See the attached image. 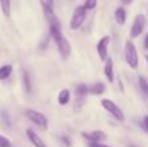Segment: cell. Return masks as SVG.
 I'll use <instances>...</instances> for the list:
<instances>
[{"mask_svg":"<svg viewBox=\"0 0 148 147\" xmlns=\"http://www.w3.org/2000/svg\"><path fill=\"white\" fill-rule=\"evenodd\" d=\"M121 3H122L123 5H130L131 3H133V0H121Z\"/></svg>","mask_w":148,"mask_h":147,"instance_id":"obj_23","label":"cell"},{"mask_svg":"<svg viewBox=\"0 0 148 147\" xmlns=\"http://www.w3.org/2000/svg\"><path fill=\"white\" fill-rule=\"evenodd\" d=\"M138 83H139V89H140L142 93L144 94V96L148 98V82H147V80L144 77H139Z\"/></svg>","mask_w":148,"mask_h":147,"instance_id":"obj_17","label":"cell"},{"mask_svg":"<svg viewBox=\"0 0 148 147\" xmlns=\"http://www.w3.org/2000/svg\"><path fill=\"white\" fill-rule=\"evenodd\" d=\"M110 44V36L109 35H105L103 38L99 39L96 44V51H97V55H99L100 60L105 61L108 59V47Z\"/></svg>","mask_w":148,"mask_h":147,"instance_id":"obj_7","label":"cell"},{"mask_svg":"<svg viewBox=\"0 0 148 147\" xmlns=\"http://www.w3.org/2000/svg\"><path fill=\"white\" fill-rule=\"evenodd\" d=\"M10 146H12L10 141L8 139L7 137H4V135L0 134V147H10Z\"/></svg>","mask_w":148,"mask_h":147,"instance_id":"obj_20","label":"cell"},{"mask_svg":"<svg viewBox=\"0 0 148 147\" xmlns=\"http://www.w3.org/2000/svg\"><path fill=\"white\" fill-rule=\"evenodd\" d=\"M125 60L127 63V65L133 69H136L139 65V57H138V51H136L135 44L131 41H126L125 43Z\"/></svg>","mask_w":148,"mask_h":147,"instance_id":"obj_1","label":"cell"},{"mask_svg":"<svg viewBox=\"0 0 148 147\" xmlns=\"http://www.w3.org/2000/svg\"><path fill=\"white\" fill-rule=\"evenodd\" d=\"M26 135H27L29 141H30L35 147H47V145L43 142V139H42V138L39 137L33 129H30V128L26 129Z\"/></svg>","mask_w":148,"mask_h":147,"instance_id":"obj_9","label":"cell"},{"mask_svg":"<svg viewBox=\"0 0 148 147\" xmlns=\"http://www.w3.org/2000/svg\"><path fill=\"white\" fill-rule=\"evenodd\" d=\"M81 135L84 139L88 141V143H101L107 139V135L101 130H94V132H82Z\"/></svg>","mask_w":148,"mask_h":147,"instance_id":"obj_8","label":"cell"},{"mask_svg":"<svg viewBox=\"0 0 148 147\" xmlns=\"http://www.w3.org/2000/svg\"><path fill=\"white\" fill-rule=\"evenodd\" d=\"M26 117L30 120L31 122H34L35 125H38L40 129H47L48 128V120L42 112L35 111V109H26Z\"/></svg>","mask_w":148,"mask_h":147,"instance_id":"obj_4","label":"cell"},{"mask_svg":"<svg viewBox=\"0 0 148 147\" xmlns=\"http://www.w3.org/2000/svg\"><path fill=\"white\" fill-rule=\"evenodd\" d=\"M0 8L5 17H10V0H0Z\"/></svg>","mask_w":148,"mask_h":147,"instance_id":"obj_16","label":"cell"},{"mask_svg":"<svg viewBox=\"0 0 148 147\" xmlns=\"http://www.w3.org/2000/svg\"><path fill=\"white\" fill-rule=\"evenodd\" d=\"M55 43H56L57 48H59L60 56H61L62 60H68L72 54V46H70V42L65 38L64 35L59 36L57 39H55Z\"/></svg>","mask_w":148,"mask_h":147,"instance_id":"obj_5","label":"cell"},{"mask_svg":"<svg viewBox=\"0 0 148 147\" xmlns=\"http://www.w3.org/2000/svg\"><path fill=\"white\" fill-rule=\"evenodd\" d=\"M114 18H116V22L118 23V25H125V22H126V10L123 9L122 7H120V8H117L116 9V12H114Z\"/></svg>","mask_w":148,"mask_h":147,"instance_id":"obj_12","label":"cell"},{"mask_svg":"<svg viewBox=\"0 0 148 147\" xmlns=\"http://www.w3.org/2000/svg\"><path fill=\"white\" fill-rule=\"evenodd\" d=\"M144 48L148 49V34L146 35V38H144Z\"/></svg>","mask_w":148,"mask_h":147,"instance_id":"obj_25","label":"cell"},{"mask_svg":"<svg viewBox=\"0 0 148 147\" xmlns=\"http://www.w3.org/2000/svg\"><path fill=\"white\" fill-rule=\"evenodd\" d=\"M86 14H87V10L83 8V5H78L74 9L72 20H70V29L72 30H78L83 25L84 20H86Z\"/></svg>","mask_w":148,"mask_h":147,"instance_id":"obj_3","label":"cell"},{"mask_svg":"<svg viewBox=\"0 0 148 147\" xmlns=\"http://www.w3.org/2000/svg\"><path fill=\"white\" fill-rule=\"evenodd\" d=\"M143 124H144V126H146V129H148V116H144Z\"/></svg>","mask_w":148,"mask_h":147,"instance_id":"obj_24","label":"cell"},{"mask_svg":"<svg viewBox=\"0 0 148 147\" xmlns=\"http://www.w3.org/2000/svg\"><path fill=\"white\" fill-rule=\"evenodd\" d=\"M100 104H101L103 108H104L105 111L109 112L116 120H118V121H121V122L125 121V115H123L122 109H121L113 100H110V99H101Z\"/></svg>","mask_w":148,"mask_h":147,"instance_id":"obj_2","label":"cell"},{"mask_svg":"<svg viewBox=\"0 0 148 147\" xmlns=\"http://www.w3.org/2000/svg\"><path fill=\"white\" fill-rule=\"evenodd\" d=\"M88 147H110L104 143H88Z\"/></svg>","mask_w":148,"mask_h":147,"instance_id":"obj_21","label":"cell"},{"mask_svg":"<svg viewBox=\"0 0 148 147\" xmlns=\"http://www.w3.org/2000/svg\"><path fill=\"white\" fill-rule=\"evenodd\" d=\"M22 83H23V90H25L26 94H31V82H30V76L29 73L23 72L22 73Z\"/></svg>","mask_w":148,"mask_h":147,"instance_id":"obj_15","label":"cell"},{"mask_svg":"<svg viewBox=\"0 0 148 147\" xmlns=\"http://www.w3.org/2000/svg\"><path fill=\"white\" fill-rule=\"evenodd\" d=\"M57 102H59L60 106H66L70 102V91L68 89H62L57 95Z\"/></svg>","mask_w":148,"mask_h":147,"instance_id":"obj_11","label":"cell"},{"mask_svg":"<svg viewBox=\"0 0 148 147\" xmlns=\"http://www.w3.org/2000/svg\"><path fill=\"white\" fill-rule=\"evenodd\" d=\"M146 60H147V64H148V55H146Z\"/></svg>","mask_w":148,"mask_h":147,"instance_id":"obj_26","label":"cell"},{"mask_svg":"<svg viewBox=\"0 0 148 147\" xmlns=\"http://www.w3.org/2000/svg\"><path fill=\"white\" fill-rule=\"evenodd\" d=\"M131 147H135V146H131Z\"/></svg>","mask_w":148,"mask_h":147,"instance_id":"obj_27","label":"cell"},{"mask_svg":"<svg viewBox=\"0 0 148 147\" xmlns=\"http://www.w3.org/2000/svg\"><path fill=\"white\" fill-rule=\"evenodd\" d=\"M12 72H13V67L12 65H9V64L0 67V81L7 80V78L12 74Z\"/></svg>","mask_w":148,"mask_h":147,"instance_id":"obj_14","label":"cell"},{"mask_svg":"<svg viewBox=\"0 0 148 147\" xmlns=\"http://www.w3.org/2000/svg\"><path fill=\"white\" fill-rule=\"evenodd\" d=\"M44 1H46L47 4L49 5V7H52V8L55 7V1H53V0H44Z\"/></svg>","mask_w":148,"mask_h":147,"instance_id":"obj_22","label":"cell"},{"mask_svg":"<svg viewBox=\"0 0 148 147\" xmlns=\"http://www.w3.org/2000/svg\"><path fill=\"white\" fill-rule=\"evenodd\" d=\"M144 26H146V17H144V14H138L130 29V38L135 39L138 36H140V34L144 30Z\"/></svg>","mask_w":148,"mask_h":147,"instance_id":"obj_6","label":"cell"},{"mask_svg":"<svg viewBox=\"0 0 148 147\" xmlns=\"http://www.w3.org/2000/svg\"><path fill=\"white\" fill-rule=\"evenodd\" d=\"M104 91H105V85L103 82H96L91 87H88V93L92 94V95H101Z\"/></svg>","mask_w":148,"mask_h":147,"instance_id":"obj_13","label":"cell"},{"mask_svg":"<svg viewBox=\"0 0 148 147\" xmlns=\"http://www.w3.org/2000/svg\"><path fill=\"white\" fill-rule=\"evenodd\" d=\"M96 5H97V0H86L83 4V8L86 10H92L96 8Z\"/></svg>","mask_w":148,"mask_h":147,"instance_id":"obj_19","label":"cell"},{"mask_svg":"<svg viewBox=\"0 0 148 147\" xmlns=\"http://www.w3.org/2000/svg\"><path fill=\"white\" fill-rule=\"evenodd\" d=\"M75 93H77V96H84L88 94V86L86 83H79L75 89Z\"/></svg>","mask_w":148,"mask_h":147,"instance_id":"obj_18","label":"cell"},{"mask_svg":"<svg viewBox=\"0 0 148 147\" xmlns=\"http://www.w3.org/2000/svg\"><path fill=\"white\" fill-rule=\"evenodd\" d=\"M104 74L107 77V80L109 81V83H112L114 81V72H113V60L107 59L105 60V65H104Z\"/></svg>","mask_w":148,"mask_h":147,"instance_id":"obj_10","label":"cell"}]
</instances>
